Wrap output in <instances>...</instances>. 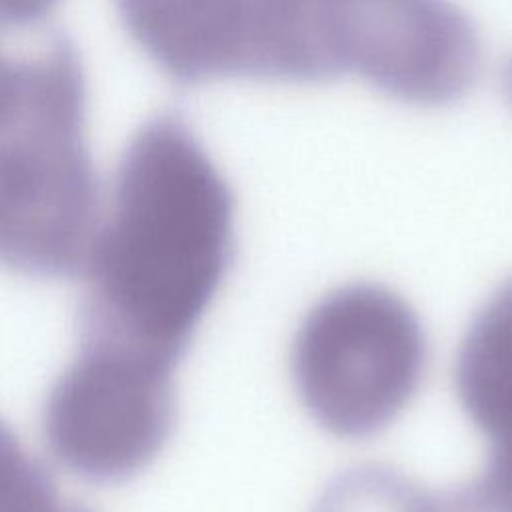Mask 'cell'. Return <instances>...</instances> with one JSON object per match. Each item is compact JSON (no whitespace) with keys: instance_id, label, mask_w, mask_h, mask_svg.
Instances as JSON below:
<instances>
[{"instance_id":"277c9868","label":"cell","mask_w":512,"mask_h":512,"mask_svg":"<svg viewBox=\"0 0 512 512\" xmlns=\"http://www.w3.org/2000/svg\"><path fill=\"white\" fill-rule=\"evenodd\" d=\"M142 52L172 80L314 82L322 66L318 0H114Z\"/></svg>"},{"instance_id":"3957f363","label":"cell","mask_w":512,"mask_h":512,"mask_svg":"<svg viewBox=\"0 0 512 512\" xmlns=\"http://www.w3.org/2000/svg\"><path fill=\"white\" fill-rule=\"evenodd\" d=\"M424 364L420 320L400 296L376 284H350L322 298L292 348L304 406L342 438L386 428L414 396Z\"/></svg>"},{"instance_id":"6da1fadb","label":"cell","mask_w":512,"mask_h":512,"mask_svg":"<svg viewBox=\"0 0 512 512\" xmlns=\"http://www.w3.org/2000/svg\"><path fill=\"white\" fill-rule=\"evenodd\" d=\"M234 198L214 160L172 112L126 144L110 212L84 272L82 340L174 368L232 260Z\"/></svg>"},{"instance_id":"9c48e42d","label":"cell","mask_w":512,"mask_h":512,"mask_svg":"<svg viewBox=\"0 0 512 512\" xmlns=\"http://www.w3.org/2000/svg\"><path fill=\"white\" fill-rule=\"evenodd\" d=\"M48 470L0 420V512H66Z\"/></svg>"},{"instance_id":"7a4b0ae2","label":"cell","mask_w":512,"mask_h":512,"mask_svg":"<svg viewBox=\"0 0 512 512\" xmlns=\"http://www.w3.org/2000/svg\"><path fill=\"white\" fill-rule=\"evenodd\" d=\"M100 224L86 140V78L76 42L52 30L22 56L0 126V264L36 278L82 272Z\"/></svg>"},{"instance_id":"ba28073f","label":"cell","mask_w":512,"mask_h":512,"mask_svg":"<svg viewBox=\"0 0 512 512\" xmlns=\"http://www.w3.org/2000/svg\"><path fill=\"white\" fill-rule=\"evenodd\" d=\"M432 498L404 474L364 464L336 476L312 512H432Z\"/></svg>"},{"instance_id":"52a82bcc","label":"cell","mask_w":512,"mask_h":512,"mask_svg":"<svg viewBox=\"0 0 512 512\" xmlns=\"http://www.w3.org/2000/svg\"><path fill=\"white\" fill-rule=\"evenodd\" d=\"M456 388L490 446L480 476L512 498V278L474 316L458 350Z\"/></svg>"},{"instance_id":"30bf717a","label":"cell","mask_w":512,"mask_h":512,"mask_svg":"<svg viewBox=\"0 0 512 512\" xmlns=\"http://www.w3.org/2000/svg\"><path fill=\"white\" fill-rule=\"evenodd\" d=\"M58 0H0V28L18 30L40 24Z\"/></svg>"},{"instance_id":"8992f818","label":"cell","mask_w":512,"mask_h":512,"mask_svg":"<svg viewBox=\"0 0 512 512\" xmlns=\"http://www.w3.org/2000/svg\"><path fill=\"white\" fill-rule=\"evenodd\" d=\"M340 50L344 72L420 106L462 96L480 66L476 30L448 0H340Z\"/></svg>"},{"instance_id":"7c38bea8","label":"cell","mask_w":512,"mask_h":512,"mask_svg":"<svg viewBox=\"0 0 512 512\" xmlns=\"http://www.w3.org/2000/svg\"><path fill=\"white\" fill-rule=\"evenodd\" d=\"M506 92H508V98L512 102V60L508 62V68H506Z\"/></svg>"},{"instance_id":"5b68a950","label":"cell","mask_w":512,"mask_h":512,"mask_svg":"<svg viewBox=\"0 0 512 512\" xmlns=\"http://www.w3.org/2000/svg\"><path fill=\"white\" fill-rule=\"evenodd\" d=\"M172 372L136 352L82 340L44 406V438L54 460L96 484L144 470L174 428Z\"/></svg>"},{"instance_id":"8fae6325","label":"cell","mask_w":512,"mask_h":512,"mask_svg":"<svg viewBox=\"0 0 512 512\" xmlns=\"http://www.w3.org/2000/svg\"><path fill=\"white\" fill-rule=\"evenodd\" d=\"M20 70H22V56H6L0 50V126L6 122L20 86Z\"/></svg>"}]
</instances>
